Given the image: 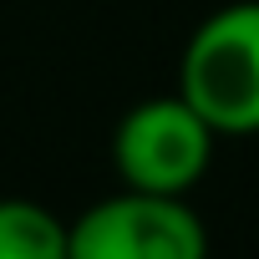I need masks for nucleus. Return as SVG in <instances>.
Listing matches in <instances>:
<instances>
[{"label":"nucleus","mask_w":259,"mask_h":259,"mask_svg":"<svg viewBox=\"0 0 259 259\" xmlns=\"http://www.w3.org/2000/svg\"><path fill=\"white\" fill-rule=\"evenodd\" d=\"M178 97L219 138L259 133V0H234L193 26L178 61Z\"/></svg>","instance_id":"f257e3e1"},{"label":"nucleus","mask_w":259,"mask_h":259,"mask_svg":"<svg viewBox=\"0 0 259 259\" xmlns=\"http://www.w3.org/2000/svg\"><path fill=\"white\" fill-rule=\"evenodd\" d=\"M66 259H208V229L183 193L127 188L66 224Z\"/></svg>","instance_id":"f03ea898"},{"label":"nucleus","mask_w":259,"mask_h":259,"mask_svg":"<svg viewBox=\"0 0 259 259\" xmlns=\"http://www.w3.org/2000/svg\"><path fill=\"white\" fill-rule=\"evenodd\" d=\"M213 127L173 92L148 97L117 122L112 168L127 188L143 193H188L213 163Z\"/></svg>","instance_id":"7ed1b4c3"},{"label":"nucleus","mask_w":259,"mask_h":259,"mask_svg":"<svg viewBox=\"0 0 259 259\" xmlns=\"http://www.w3.org/2000/svg\"><path fill=\"white\" fill-rule=\"evenodd\" d=\"M0 259H66V224L31 198H0Z\"/></svg>","instance_id":"20e7f679"}]
</instances>
